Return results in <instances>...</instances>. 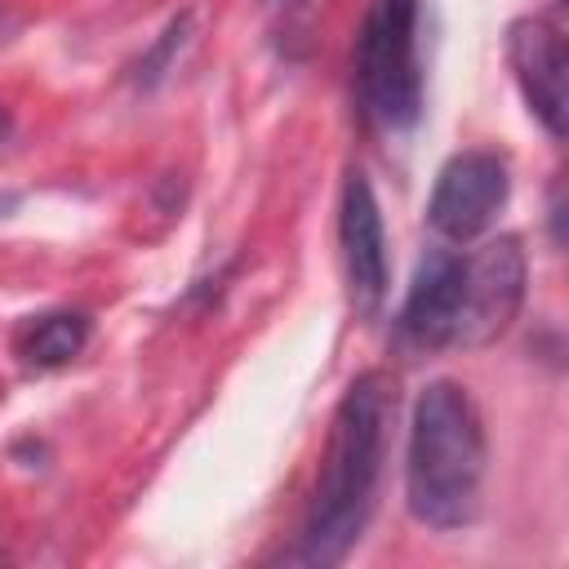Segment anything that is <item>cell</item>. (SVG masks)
I'll list each match as a JSON object with an SVG mask.
<instances>
[{
	"label": "cell",
	"instance_id": "cell-3",
	"mask_svg": "<svg viewBox=\"0 0 569 569\" xmlns=\"http://www.w3.org/2000/svg\"><path fill=\"white\" fill-rule=\"evenodd\" d=\"M356 89L382 129H409L422 111L418 0H373L356 44Z\"/></svg>",
	"mask_w": 569,
	"mask_h": 569
},
{
	"label": "cell",
	"instance_id": "cell-1",
	"mask_svg": "<svg viewBox=\"0 0 569 569\" xmlns=\"http://www.w3.org/2000/svg\"><path fill=\"white\" fill-rule=\"evenodd\" d=\"M396 409V387L382 369L360 373L329 422L316 493L307 502L302 538H298V560L302 565H338L356 538L369 525L373 493L382 480V453H387V422Z\"/></svg>",
	"mask_w": 569,
	"mask_h": 569
},
{
	"label": "cell",
	"instance_id": "cell-2",
	"mask_svg": "<svg viewBox=\"0 0 569 569\" xmlns=\"http://www.w3.org/2000/svg\"><path fill=\"white\" fill-rule=\"evenodd\" d=\"M485 462V422L467 387L449 378L427 382L413 405L405 449V498L413 520L427 529L471 525L480 516Z\"/></svg>",
	"mask_w": 569,
	"mask_h": 569
},
{
	"label": "cell",
	"instance_id": "cell-4",
	"mask_svg": "<svg viewBox=\"0 0 569 569\" xmlns=\"http://www.w3.org/2000/svg\"><path fill=\"white\" fill-rule=\"evenodd\" d=\"M525 284H529V267H525V249L516 236H498L480 244L471 258H462V307H458L449 347L498 342L520 316Z\"/></svg>",
	"mask_w": 569,
	"mask_h": 569
},
{
	"label": "cell",
	"instance_id": "cell-12",
	"mask_svg": "<svg viewBox=\"0 0 569 569\" xmlns=\"http://www.w3.org/2000/svg\"><path fill=\"white\" fill-rule=\"evenodd\" d=\"M271 4H307V0H271Z\"/></svg>",
	"mask_w": 569,
	"mask_h": 569
},
{
	"label": "cell",
	"instance_id": "cell-7",
	"mask_svg": "<svg viewBox=\"0 0 569 569\" xmlns=\"http://www.w3.org/2000/svg\"><path fill=\"white\" fill-rule=\"evenodd\" d=\"M507 58L529 111L551 138H565V40L547 18H516L507 27Z\"/></svg>",
	"mask_w": 569,
	"mask_h": 569
},
{
	"label": "cell",
	"instance_id": "cell-6",
	"mask_svg": "<svg viewBox=\"0 0 569 569\" xmlns=\"http://www.w3.org/2000/svg\"><path fill=\"white\" fill-rule=\"evenodd\" d=\"M338 240H342V267H347V293L356 311L373 316L387 298V236L382 213L369 178L360 169L347 173L342 209H338Z\"/></svg>",
	"mask_w": 569,
	"mask_h": 569
},
{
	"label": "cell",
	"instance_id": "cell-11",
	"mask_svg": "<svg viewBox=\"0 0 569 569\" xmlns=\"http://www.w3.org/2000/svg\"><path fill=\"white\" fill-rule=\"evenodd\" d=\"M551 240L565 244V231H560V187H551Z\"/></svg>",
	"mask_w": 569,
	"mask_h": 569
},
{
	"label": "cell",
	"instance_id": "cell-13",
	"mask_svg": "<svg viewBox=\"0 0 569 569\" xmlns=\"http://www.w3.org/2000/svg\"><path fill=\"white\" fill-rule=\"evenodd\" d=\"M0 560H4V551H0Z\"/></svg>",
	"mask_w": 569,
	"mask_h": 569
},
{
	"label": "cell",
	"instance_id": "cell-10",
	"mask_svg": "<svg viewBox=\"0 0 569 569\" xmlns=\"http://www.w3.org/2000/svg\"><path fill=\"white\" fill-rule=\"evenodd\" d=\"M191 27H196V18L191 13H178L164 31H160V40L142 53V62H138V84L142 89H151V84H160L164 76H169V67H173V58L187 49V40H191Z\"/></svg>",
	"mask_w": 569,
	"mask_h": 569
},
{
	"label": "cell",
	"instance_id": "cell-5",
	"mask_svg": "<svg viewBox=\"0 0 569 569\" xmlns=\"http://www.w3.org/2000/svg\"><path fill=\"white\" fill-rule=\"evenodd\" d=\"M507 196H511V178L498 151H458L436 178L427 222L436 236L467 244L493 227Z\"/></svg>",
	"mask_w": 569,
	"mask_h": 569
},
{
	"label": "cell",
	"instance_id": "cell-9",
	"mask_svg": "<svg viewBox=\"0 0 569 569\" xmlns=\"http://www.w3.org/2000/svg\"><path fill=\"white\" fill-rule=\"evenodd\" d=\"M89 342V316L84 311H49L36 316L22 338H18V356L36 369H58L67 360H76Z\"/></svg>",
	"mask_w": 569,
	"mask_h": 569
},
{
	"label": "cell",
	"instance_id": "cell-8",
	"mask_svg": "<svg viewBox=\"0 0 569 569\" xmlns=\"http://www.w3.org/2000/svg\"><path fill=\"white\" fill-rule=\"evenodd\" d=\"M458 307H462V258L449 249H431L409 280V293L400 307V338L422 351L449 347Z\"/></svg>",
	"mask_w": 569,
	"mask_h": 569
}]
</instances>
